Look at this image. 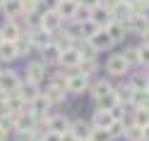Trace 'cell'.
Instances as JSON below:
<instances>
[{
    "label": "cell",
    "mask_w": 149,
    "mask_h": 141,
    "mask_svg": "<svg viewBox=\"0 0 149 141\" xmlns=\"http://www.w3.org/2000/svg\"><path fill=\"white\" fill-rule=\"evenodd\" d=\"M132 105H135V108H144V110H149V91H147V89H137V91H135Z\"/></svg>",
    "instance_id": "cell-24"
},
{
    "label": "cell",
    "mask_w": 149,
    "mask_h": 141,
    "mask_svg": "<svg viewBox=\"0 0 149 141\" xmlns=\"http://www.w3.org/2000/svg\"><path fill=\"white\" fill-rule=\"evenodd\" d=\"M89 89V77L87 74H70L68 79V93H74V96H79V93H84Z\"/></svg>",
    "instance_id": "cell-3"
},
{
    "label": "cell",
    "mask_w": 149,
    "mask_h": 141,
    "mask_svg": "<svg viewBox=\"0 0 149 141\" xmlns=\"http://www.w3.org/2000/svg\"><path fill=\"white\" fill-rule=\"evenodd\" d=\"M63 17L55 12V10H46L43 14H41V26L43 29H48L51 34H55V31H60V26H63Z\"/></svg>",
    "instance_id": "cell-4"
},
{
    "label": "cell",
    "mask_w": 149,
    "mask_h": 141,
    "mask_svg": "<svg viewBox=\"0 0 149 141\" xmlns=\"http://www.w3.org/2000/svg\"><path fill=\"white\" fill-rule=\"evenodd\" d=\"M111 139H113V134L108 129H101V127L91 129V141H111Z\"/></svg>",
    "instance_id": "cell-30"
},
{
    "label": "cell",
    "mask_w": 149,
    "mask_h": 141,
    "mask_svg": "<svg viewBox=\"0 0 149 141\" xmlns=\"http://www.w3.org/2000/svg\"><path fill=\"white\" fill-rule=\"evenodd\" d=\"M19 3H22V10H24V14H34L41 0H19Z\"/></svg>",
    "instance_id": "cell-35"
},
{
    "label": "cell",
    "mask_w": 149,
    "mask_h": 141,
    "mask_svg": "<svg viewBox=\"0 0 149 141\" xmlns=\"http://www.w3.org/2000/svg\"><path fill=\"white\" fill-rule=\"evenodd\" d=\"M26 36H29V41L34 43V48H39V50L46 48V45L53 41V39H51V31H48V29H43V26H36V29H31Z\"/></svg>",
    "instance_id": "cell-5"
},
{
    "label": "cell",
    "mask_w": 149,
    "mask_h": 141,
    "mask_svg": "<svg viewBox=\"0 0 149 141\" xmlns=\"http://www.w3.org/2000/svg\"><path fill=\"white\" fill-rule=\"evenodd\" d=\"M123 136H125L127 141H144V127H139V124H127Z\"/></svg>",
    "instance_id": "cell-23"
},
{
    "label": "cell",
    "mask_w": 149,
    "mask_h": 141,
    "mask_svg": "<svg viewBox=\"0 0 149 141\" xmlns=\"http://www.w3.org/2000/svg\"><path fill=\"white\" fill-rule=\"evenodd\" d=\"M118 103H120V100H118V96H116V89H113V91L108 93V96L99 98V100H96V105H99V108H104V110H111L113 105H118Z\"/></svg>",
    "instance_id": "cell-26"
},
{
    "label": "cell",
    "mask_w": 149,
    "mask_h": 141,
    "mask_svg": "<svg viewBox=\"0 0 149 141\" xmlns=\"http://www.w3.org/2000/svg\"><path fill=\"white\" fill-rule=\"evenodd\" d=\"M147 3H149V0H147Z\"/></svg>",
    "instance_id": "cell-47"
},
{
    "label": "cell",
    "mask_w": 149,
    "mask_h": 141,
    "mask_svg": "<svg viewBox=\"0 0 149 141\" xmlns=\"http://www.w3.org/2000/svg\"><path fill=\"white\" fill-rule=\"evenodd\" d=\"M79 5H87V7H96V5H101V0H77Z\"/></svg>",
    "instance_id": "cell-40"
},
{
    "label": "cell",
    "mask_w": 149,
    "mask_h": 141,
    "mask_svg": "<svg viewBox=\"0 0 149 141\" xmlns=\"http://www.w3.org/2000/svg\"><path fill=\"white\" fill-rule=\"evenodd\" d=\"M139 48V65H149V43L142 41V45H137Z\"/></svg>",
    "instance_id": "cell-36"
},
{
    "label": "cell",
    "mask_w": 149,
    "mask_h": 141,
    "mask_svg": "<svg viewBox=\"0 0 149 141\" xmlns=\"http://www.w3.org/2000/svg\"><path fill=\"white\" fill-rule=\"evenodd\" d=\"M125 60L130 65H139V48H125Z\"/></svg>",
    "instance_id": "cell-34"
},
{
    "label": "cell",
    "mask_w": 149,
    "mask_h": 141,
    "mask_svg": "<svg viewBox=\"0 0 149 141\" xmlns=\"http://www.w3.org/2000/svg\"><path fill=\"white\" fill-rule=\"evenodd\" d=\"M127 26V34H137V36H142L147 29H149V17L142 14V17H130V19L125 22Z\"/></svg>",
    "instance_id": "cell-11"
},
{
    "label": "cell",
    "mask_w": 149,
    "mask_h": 141,
    "mask_svg": "<svg viewBox=\"0 0 149 141\" xmlns=\"http://www.w3.org/2000/svg\"><path fill=\"white\" fill-rule=\"evenodd\" d=\"M19 58V50H17V43L15 41H3L0 43V60L3 62H12Z\"/></svg>",
    "instance_id": "cell-18"
},
{
    "label": "cell",
    "mask_w": 149,
    "mask_h": 141,
    "mask_svg": "<svg viewBox=\"0 0 149 141\" xmlns=\"http://www.w3.org/2000/svg\"><path fill=\"white\" fill-rule=\"evenodd\" d=\"M106 31L111 34V39H113L116 43H120L127 36V26H125V22H118V19H113L108 26H106Z\"/></svg>",
    "instance_id": "cell-20"
},
{
    "label": "cell",
    "mask_w": 149,
    "mask_h": 141,
    "mask_svg": "<svg viewBox=\"0 0 149 141\" xmlns=\"http://www.w3.org/2000/svg\"><path fill=\"white\" fill-rule=\"evenodd\" d=\"M77 7L79 3L77 0H58V7H55V12H58L63 19H74V14H77Z\"/></svg>",
    "instance_id": "cell-12"
},
{
    "label": "cell",
    "mask_w": 149,
    "mask_h": 141,
    "mask_svg": "<svg viewBox=\"0 0 149 141\" xmlns=\"http://www.w3.org/2000/svg\"><path fill=\"white\" fill-rule=\"evenodd\" d=\"M91 129H94V124H89V122H84V120H74L70 131H72L79 141H89V139H91Z\"/></svg>",
    "instance_id": "cell-17"
},
{
    "label": "cell",
    "mask_w": 149,
    "mask_h": 141,
    "mask_svg": "<svg viewBox=\"0 0 149 141\" xmlns=\"http://www.w3.org/2000/svg\"><path fill=\"white\" fill-rule=\"evenodd\" d=\"M19 86H22V81H19V74H17V72H12V69L0 72V91H5V93H15Z\"/></svg>",
    "instance_id": "cell-2"
},
{
    "label": "cell",
    "mask_w": 149,
    "mask_h": 141,
    "mask_svg": "<svg viewBox=\"0 0 149 141\" xmlns=\"http://www.w3.org/2000/svg\"><path fill=\"white\" fill-rule=\"evenodd\" d=\"M91 19H94L101 29H106V26L113 22V14H111V10L106 5H96V7H91Z\"/></svg>",
    "instance_id": "cell-9"
},
{
    "label": "cell",
    "mask_w": 149,
    "mask_h": 141,
    "mask_svg": "<svg viewBox=\"0 0 149 141\" xmlns=\"http://www.w3.org/2000/svg\"><path fill=\"white\" fill-rule=\"evenodd\" d=\"M135 86L132 84H125V86H120V89H116V96H118V100L120 103H132V96H135Z\"/></svg>",
    "instance_id": "cell-25"
},
{
    "label": "cell",
    "mask_w": 149,
    "mask_h": 141,
    "mask_svg": "<svg viewBox=\"0 0 149 141\" xmlns=\"http://www.w3.org/2000/svg\"><path fill=\"white\" fill-rule=\"evenodd\" d=\"M0 34H3V39H5V41H19L22 36H24L22 26L17 24L15 19H7L3 26H0Z\"/></svg>",
    "instance_id": "cell-7"
},
{
    "label": "cell",
    "mask_w": 149,
    "mask_h": 141,
    "mask_svg": "<svg viewBox=\"0 0 149 141\" xmlns=\"http://www.w3.org/2000/svg\"><path fill=\"white\" fill-rule=\"evenodd\" d=\"M48 129L55 131V134H68L72 129V122L65 115H53V117H48Z\"/></svg>",
    "instance_id": "cell-13"
},
{
    "label": "cell",
    "mask_w": 149,
    "mask_h": 141,
    "mask_svg": "<svg viewBox=\"0 0 149 141\" xmlns=\"http://www.w3.org/2000/svg\"><path fill=\"white\" fill-rule=\"evenodd\" d=\"M0 7H3V12H5L7 19H17V17H22V14H24L19 0H3V5H0Z\"/></svg>",
    "instance_id": "cell-19"
},
{
    "label": "cell",
    "mask_w": 149,
    "mask_h": 141,
    "mask_svg": "<svg viewBox=\"0 0 149 141\" xmlns=\"http://www.w3.org/2000/svg\"><path fill=\"white\" fill-rule=\"evenodd\" d=\"M17 93L24 98V103H34L36 98H41V91H39V84H34V81H26L22 84L19 89H17Z\"/></svg>",
    "instance_id": "cell-16"
},
{
    "label": "cell",
    "mask_w": 149,
    "mask_h": 141,
    "mask_svg": "<svg viewBox=\"0 0 149 141\" xmlns=\"http://www.w3.org/2000/svg\"><path fill=\"white\" fill-rule=\"evenodd\" d=\"M108 131L113 134V139H116V136H123V134H125V122H123V120H116L113 124L108 127Z\"/></svg>",
    "instance_id": "cell-33"
},
{
    "label": "cell",
    "mask_w": 149,
    "mask_h": 141,
    "mask_svg": "<svg viewBox=\"0 0 149 141\" xmlns=\"http://www.w3.org/2000/svg\"><path fill=\"white\" fill-rule=\"evenodd\" d=\"M0 72H3V69H0Z\"/></svg>",
    "instance_id": "cell-46"
},
{
    "label": "cell",
    "mask_w": 149,
    "mask_h": 141,
    "mask_svg": "<svg viewBox=\"0 0 149 141\" xmlns=\"http://www.w3.org/2000/svg\"><path fill=\"white\" fill-rule=\"evenodd\" d=\"M144 89H147V91H149V79H147V86H144Z\"/></svg>",
    "instance_id": "cell-44"
},
{
    "label": "cell",
    "mask_w": 149,
    "mask_h": 141,
    "mask_svg": "<svg viewBox=\"0 0 149 141\" xmlns=\"http://www.w3.org/2000/svg\"><path fill=\"white\" fill-rule=\"evenodd\" d=\"M127 69H130V62L125 60L123 53L111 55L108 62H106V72L111 74V77H123V74H127Z\"/></svg>",
    "instance_id": "cell-1"
},
{
    "label": "cell",
    "mask_w": 149,
    "mask_h": 141,
    "mask_svg": "<svg viewBox=\"0 0 149 141\" xmlns=\"http://www.w3.org/2000/svg\"><path fill=\"white\" fill-rule=\"evenodd\" d=\"M3 41H5V39H3V34H0V43H3Z\"/></svg>",
    "instance_id": "cell-45"
},
{
    "label": "cell",
    "mask_w": 149,
    "mask_h": 141,
    "mask_svg": "<svg viewBox=\"0 0 149 141\" xmlns=\"http://www.w3.org/2000/svg\"><path fill=\"white\" fill-rule=\"evenodd\" d=\"M60 58H63V48L55 41H51L46 48H41V60L46 62V65H55V62H60Z\"/></svg>",
    "instance_id": "cell-6"
},
{
    "label": "cell",
    "mask_w": 149,
    "mask_h": 141,
    "mask_svg": "<svg viewBox=\"0 0 149 141\" xmlns=\"http://www.w3.org/2000/svg\"><path fill=\"white\" fill-rule=\"evenodd\" d=\"M82 53L77 50V45L74 48H68V50H63V58H60V65L63 67H79L82 65Z\"/></svg>",
    "instance_id": "cell-15"
},
{
    "label": "cell",
    "mask_w": 149,
    "mask_h": 141,
    "mask_svg": "<svg viewBox=\"0 0 149 141\" xmlns=\"http://www.w3.org/2000/svg\"><path fill=\"white\" fill-rule=\"evenodd\" d=\"M113 122H116L113 112H111V110H104V108H99V110L94 112V117H91V124H94V127H101V129H108Z\"/></svg>",
    "instance_id": "cell-14"
},
{
    "label": "cell",
    "mask_w": 149,
    "mask_h": 141,
    "mask_svg": "<svg viewBox=\"0 0 149 141\" xmlns=\"http://www.w3.org/2000/svg\"><path fill=\"white\" fill-rule=\"evenodd\" d=\"M43 98L48 100V103H60V100L65 98V89H60V86H55V84H48V89H46V93H43Z\"/></svg>",
    "instance_id": "cell-22"
},
{
    "label": "cell",
    "mask_w": 149,
    "mask_h": 141,
    "mask_svg": "<svg viewBox=\"0 0 149 141\" xmlns=\"http://www.w3.org/2000/svg\"><path fill=\"white\" fill-rule=\"evenodd\" d=\"M17 141H36L34 131H17Z\"/></svg>",
    "instance_id": "cell-38"
},
{
    "label": "cell",
    "mask_w": 149,
    "mask_h": 141,
    "mask_svg": "<svg viewBox=\"0 0 149 141\" xmlns=\"http://www.w3.org/2000/svg\"><path fill=\"white\" fill-rule=\"evenodd\" d=\"M77 50L82 53V58H84V60H87V58H94V55L99 53L94 45H91V41H89V39H82V43L77 45Z\"/></svg>",
    "instance_id": "cell-27"
},
{
    "label": "cell",
    "mask_w": 149,
    "mask_h": 141,
    "mask_svg": "<svg viewBox=\"0 0 149 141\" xmlns=\"http://www.w3.org/2000/svg\"><path fill=\"white\" fill-rule=\"evenodd\" d=\"M91 96H94V100H99V98H104V96H108L111 91H113V86H111V81H106V79H99V81H94L91 84Z\"/></svg>",
    "instance_id": "cell-21"
},
{
    "label": "cell",
    "mask_w": 149,
    "mask_h": 141,
    "mask_svg": "<svg viewBox=\"0 0 149 141\" xmlns=\"http://www.w3.org/2000/svg\"><path fill=\"white\" fill-rule=\"evenodd\" d=\"M144 141H149V124L144 127Z\"/></svg>",
    "instance_id": "cell-43"
},
{
    "label": "cell",
    "mask_w": 149,
    "mask_h": 141,
    "mask_svg": "<svg viewBox=\"0 0 149 141\" xmlns=\"http://www.w3.org/2000/svg\"><path fill=\"white\" fill-rule=\"evenodd\" d=\"M135 124H139V127H147L149 124V110H144V108H137L135 110Z\"/></svg>",
    "instance_id": "cell-31"
},
{
    "label": "cell",
    "mask_w": 149,
    "mask_h": 141,
    "mask_svg": "<svg viewBox=\"0 0 149 141\" xmlns=\"http://www.w3.org/2000/svg\"><path fill=\"white\" fill-rule=\"evenodd\" d=\"M87 19H91V7L79 5V7H77V14H74L72 22H87Z\"/></svg>",
    "instance_id": "cell-32"
},
{
    "label": "cell",
    "mask_w": 149,
    "mask_h": 141,
    "mask_svg": "<svg viewBox=\"0 0 149 141\" xmlns=\"http://www.w3.org/2000/svg\"><path fill=\"white\" fill-rule=\"evenodd\" d=\"M68 79L70 77H63V74H51V84H55V86H60L68 91Z\"/></svg>",
    "instance_id": "cell-37"
},
{
    "label": "cell",
    "mask_w": 149,
    "mask_h": 141,
    "mask_svg": "<svg viewBox=\"0 0 149 141\" xmlns=\"http://www.w3.org/2000/svg\"><path fill=\"white\" fill-rule=\"evenodd\" d=\"M55 43H58L63 50H68V48H74V36H72L70 31H65V34L60 31V36L55 39Z\"/></svg>",
    "instance_id": "cell-28"
},
{
    "label": "cell",
    "mask_w": 149,
    "mask_h": 141,
    "mask_svg": "<svg viewBox=\"0 0 149 141\" xmlns=\"http://www.w3.org/2000/svg\"><path fill=\"white\" fill-rule=\"evenodd\" d=\"M142 41H147V43H149V29H147V31L142 34Z\"/></svg>",
    "instance_id": "cell-42"
},
{
    "label": "cell",
    "mask_w": 149,
    "mask_h": 141,
    "mask_svg": "<svg viewBox=\"0 0 149 141\" xmlns=\"http://www.w3.org/2000/svg\"><path fill=\"white\" fill-rule=\"evenodd\" d=\"M79 69H82V74H87V77H91V74H94V72L99 69V65H96V60H94V58H87V60H82Z\"/></svg>",
    "instance_id": "cell-29"
},
{
    "label": "cell",
    "mask_w": 149,
    "mask_h": 141,
    "mask_svg": "<svg viewBox=\"0 0 149 141\" xmlns=\"http://www.w3.org/2000/svg\"><path fill=\"white\" fill-rule=\"evenodd\" d=\"M7 139H10V129L0 127V141H7Z\"/></svg>",
    "instance_id": "cell-41"
},
{
    "label": "cell",
    "mask_w": 149,
    "mask_h": 141,
    "mask_svg": "<svg viewBox=\"0 0 149 141\" xmlns=\"http://www.w3.org/2000/svg\"><path fill=\"white\" fill-rule=\"evenodd\" d=\"M89 41H91V45H94V48H96L99 53H101V50H111V48L116 45V41L111 39V34H108L106 29H101L96 36H91Z\"/></svg>",
    "instance_id": "cell-10"
},
{
    "label": "cell",
    "mask_w": 149,
    "mask_h": 141,
    "mask_svg": "<svg viewBox=\"0 0 149 141\" xmlns=\"http://www.w3.org/2000/svg\"><path fill=\"white\" fill-rule=\"evenodd\" d=\"M46 79V62H29L26 65V81H34V84H41Z\"/></svg>",
    "instance_id": "cell-8"
},
{
    "label": "cell",
    "mask_w": 149,
    "mask_h": 141,
    "mask_svg": "<svg viewBox=\"0 0 149 141\" xmlns=\"http://www.w3.org/2000/svg\"><path fill=\"white\" fill-rule=\"evenodd\" d=\"M89 141H91V139H89Z\"/></svg>",
    "instance_id": "cell-48"
},
{
    "label": "cell",
    "mask_w": 149,
    "mask_h": 141,
    "mask_svg": "<svg viewBox=\"0 0 149 141\" xmlns=\"http://www.w3.org/2000/svg\"><path fill=\"white\" fill-rule=\"evenodd\" d=\"M43 141H63V134H55V131H46V134H43Z\"/></svg>",
    "instance_id": "cell-39"
}]
</instances>
